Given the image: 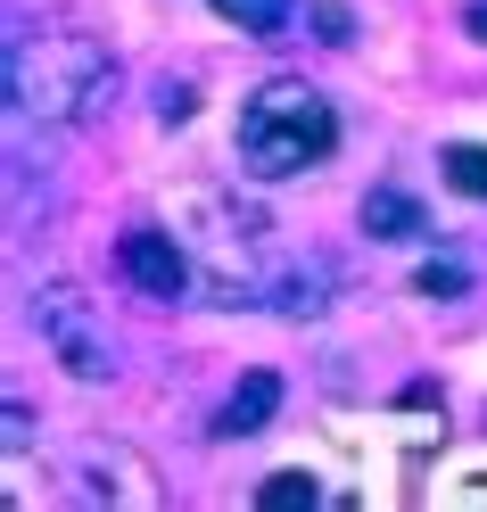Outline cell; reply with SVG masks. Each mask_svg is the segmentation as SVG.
<instances>
[{
  "label": "cell",
  "instance_id": "obj_1",
  "mask_svg": "<svg viewBox=\"0 0 487 512\" xmlns=\"http://www.w3.org/2000/svg\"><path fill=\"white\" fill-rule=\"evenodd\" d=\"M116 58L100 34L83 25H42V34H17L9 58H0V91H9V116L25 124H83L108 100Z\"/></svg>",
  "mask_w": 487,
  "mask_h": 512
},
{
  "label": "cell",
  "instance_id": "obj_2",
  "mask_svg": "<svg viewBox=\"0 0 487 512\" xmlns=\"http://www.w3.org/2000/svg\"><path fill=\"white\" fill-rule=\"evenodd\" d=\"M190 265H199L207 306H273V281L289 273L273 215L256 199H199L190 207Z\"/></svg>",
  "mask_w": 487,
  "mask_h": 512
},
{
  "label": "cell",
  "instance_id": "obj_3",
  "mask_svg": "<svg viewBox=\"0 0 487 512\" xmlns=\"http://www.w3.org/2000/svg\"><path fill=\"white\" fill-rule=\"evenodd\" d=\"M339 149V108L306 75H273L240 100V166L256 182H289Z\"/></svg>",
  "mask_w": 487,
  "mask_h": 512
},
{
  "label": "cell",
  "instance_id": "obj_4",
  "mask_svg": "<svg viewBox=\"0 0 487 512\" xmlns=\"http://www.w3.org/2000/svg\"><path fill=\"white\" fill-rule=\"evenodd\" d=\"M25 314H34V331L50 339V356L67 364L75 380H116V356H108V339H100V323H91V298L75 290V281H42L34 298H25Z\"/></svg>",
  "mask_w": 487,
  "mask_h": 512
},
{
  "label": "cell",
  "instance_id": "obj_5",
  "mask_svg": "<svg viewBox=\"0 0 487 512\" xmlns=\"http://www.w3.org/2000/svg\"><path fill=\"white\" fill-rule=\"evenodd\" d=\"M75 479H83V496L91 504H133V512H149L157 504V479H149V463H133V446H83L75 455Z\"/></svg>",
  "mask_w": 487,
  "mask_h": 512
},
{
  "label": "cell",
  "instance_id": "obj_6",
  "mask_svg": "<svg viewBox=\"0 0 487 512\" xmlns=\"http://www.w3.org/2000/svg\"><path fill=\"white\" fill-rule=\"evenodd\" d=\"M124 273H133V290H149V298H182L190 281H199V265H190V240H174V232H124Z\"/></svg>",
  "mask_w": 487,
  "mask_h": 512
},
{
  "label": "cell",
  "instance_id": "obj_7",
  "mask_svg": "<svg viewBox=\"0 0 487 512\" xmlns=\"http://www.w3.org/2000/svg\"><path fill=\"white\" fill-rule=\"evenodd\" d=\"M273 413H281V372H240V389L215 413V438H248V430H265Z\"/></svg>",
  "mask_w": 487,
  "mask_h": 512
},
{
  "label": "cell",
  "instance_id": "obj_8",
  "mask_svg": "<svg viewBox=\"0 0 487 512\" xmlns=\"http://www.w3.org/2000/svg\"><path fill=\"white\" fill-rule=\"evenodd\" d=\"M355 215H364L372 240H421V223H430V215H421V199H413V190H397V182H372Z\"/></svg>",
  "mask_w": 487,
  "mask_h": 512
},
{
  "label": "cell",
  "instance_id": "obj_9",
  "mask_svg": "<svg viewBox=\"0 0 487 512\" xmlns=\"http://www.w3.org/2000/svg\"><path fill=\"white\" fill-rule=\"evenodd\" d=\"M322 306H331V265H289L273 281V314L281 323H314Z\"/></svg>",
  "mask_w": 487,
  "mask_h": 512
},
{
  "label": "cell",
  "instance_id": "obj_10",
  "mask_svg": "<svg viewBox=\"0 0 487 512\" xmlns=\"http://www.w3.org/2000/svg\"><path fill=\"white\" fill-rule=\"evenodd\" d=\"M298 0H215V17H232L240 34H281Z\"/></svg>",
  "mask_w": 487,
  "mask_h": 512
},
{
  "label": "cell",
  "instance_id": "obj_11",
  "mask_svg": "<svg viewBox=\"0 0 487 512\" xmlns=\"http://www.w3.org/2000/svg\"><path fill=\"white\" fill-rule=\"evenodd\" d=\"M256 504L265 512H298V504H322V488H314V471H273L265 488H256Z\"/></svg>",
  "mask_w": 487,
  "mask_h": 512
},
{
  "label": "cell",
  "instance_id": "obj_12",
  "mask_svg": "<svg viewBox=\"0 0 487 512\" xmlns=\"http://www.w3.org/2000/svg\"><path fill=\"white\" fill-rule=\"evenodd\" d=\"M446 182L463 190V199H487V149L479 141H454L446 149Z\"/></svg>",
  "mask_w": 487,
  "mask_h": 512
},
{
  "label": "cell",
  "instance_id": "obj_13",
  "mask_svg": "<svg viewBox=\"0 0 487 512\" xmlns=\"http://www.w3.org/2000/svg\"><path fill=\"white\" fill-rule=\"evenodd\" d=\"M413 290H421V298H463V290H471V273L454 265V256H438V265H421V273H413Z\"/></svg>",
  "mask_w": 487,
  "mask_h": 512
},
{
  "label": "cell",
  "instance_id": "obj_14",
  "mask_svg": "<svg viewBox=\"0 0 487 512\" xmlns=\"http://www.w3.org/2000/svg\"><path fill=\"white\" fill-rule=\"evenodd\" d=\"M182 108H190V83H166V91H157V116H166V124H182Z\"/></svg>",
  "mask_w": 487,
  "mask_h": 512
},
{
  "label": "cell",
  "instance_id": "obj_15",
  "mask_svg": "<svg viewBox=\"0 0 487 512\" xmlns=\"http://www.w3.org/2000/svg\"><path fill=\"white\" fill-rule=\"evenodd\" d=\"M314 25H322V42H347V34H355L347 9H314Z\"/></svg>",
  "mask_w": 487,
  "mask_h": 512
},
{
  "label": "cell",
  "instance_id": "obj_16",
  "mask_svg": "<svg viewBox=\"0 0 487 512\" xmlns=\"http://www.w3.org/2000/svg\"><path fill=\"white\" fill-rule=\"evenodd\" d=\"M463 25H471V34L487 42V0H471V17H463Z\"/></svg>",
  "mask_w": 487,
  "mask_h": 512
}]
</instances>
